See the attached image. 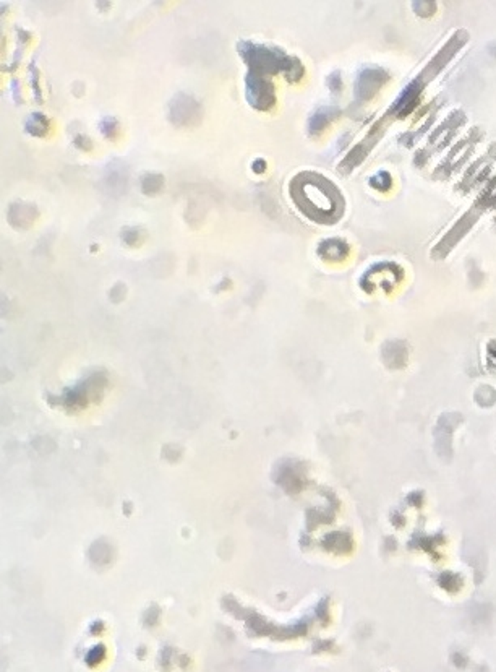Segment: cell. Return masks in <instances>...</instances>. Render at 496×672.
I'll list each match as a JSON object with an SVG mask.
<instances>
[{
    "label": "cell",
    "instance_id": "1",
    "mask_svg": "<svg viewBox=\"0 0 496 672\" xmlns=\"http://www.w3.org/2000/svg\"><path fill=\"white\" fill-rule=\"evenodd\" d=\"M291 196L297 208L318 223H334L344 210L339 190L323 176L302 172L291 182Z\"/></svg>",
    "mask_w": 496,
    "mask_h": 672
},
{
    "label": "cell",
    "instance_id": "2",
    "mask_svg": "<svg viewBox=\"0 0 496 672\" xmlns=\"http://www.w3.org/2000/svg\"><path fill=\"white\" fill-rule=\"evenodd\" d=\"M239 52L250 67V74L264 76L284 72L291 80H298L302 76V67L298 60L287 57L276 47H266L243 41L239 44Z\"/></svg>",
    "mask_w": 496,
    "mask_h": 672
},
{
    "label": "cell",
    "instance_id": "3",
    "mask_svg": "<svg viewBox=\"0 0 496 672\" xmlns=\"http://www.w3.org/2000/svg\"><path fill=\"white\" fill-rule=\"evenodd\" d=\"M245 86H247V90H245L247 91V99L253 108L268 110L273 108L274 103H276L274 86L266 80V76L250 74L248 72L247 80H245Z\"/></svg>",
    "mask_w": 496,
    "mask_h": 672
},
{
    "label": "cell",
    "instance_id": "4",
    "mask_svg": "<svg viewBox=\"0 0 496 672\" xmlns=\"http://www.w3.org/2000/svg\"><path fill=\"white\" fill-rule=\"evenodd\" d=\"M171 117L172 121L182 126L194 124L200 117V108L194 99L185 94H179L171 104Z\"/></svg>",
    "mask_w": 496,
    "mask_h": 672
},
{
    "label": "cell",
    "instance_id": "5",
    "mask_svg": "<svg viewBox=\"0 0 496 672\" xmlns=\"http://www.w3.org/2000/svg\"><path fill=\"white\" fill-rule=\"evenodd\" d=\"M320 253L323 255V258H326V260L338 262V260H343V258H345V255H348V246H345V242L338 241V239H331V241H326L321 244Z\"/></svg>",
    "mask_w": 496,
    "mask_h": 672
},
{
    "label": "cell",
    "instance_id": "6",
    "mask_svg": "<svg viewBox=\"0 0 496 672\" xmlns=\"http://www.w3.org/2000/svg\"><path fill=\"white\" fill-rule=\"evenodd\" d=\"M26 127H28V132H31L33 135H42L47 127V121L41 116V114H33L30 121L26 124Z\"/></svg>",
    "mask_w": 496,
    "mask_h": 672
},
{
    "label": "cell",
    "instance_id": "7",
    "mask_svg": "<svg viewBox=\"0 0 496 672\" xmlns=\"http://www.w3.org/2000/svg\"><path fill=\"white\" fill-rule=\"evenodd\" d=\"M161 185H162V177L156 174L144 176L143 184H142L143 190L146 192V194H156V192L161 189Z\"/></svg>",
    "mask_w": 496,
    "mask_h": 672
},
{
    "label": "cell",
    "instance_id": "8",
    "mask_svg": "<svg viewBox=\"0 0 496 672\" xmlns=\"http://www.w3.org/2000/svg\"><path fill=\"white\" fill-rule=\"evenodd\" d=\"M262 165H264V162H263L262 160H258V161H255V162H253V169H255V171H257V172H263V171H264V169H263V167H259V166H262Z\"/></svg>",
    "mask_w": 496,
    "mask_h": 672
}]
</instances>
